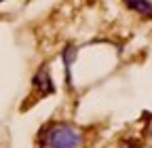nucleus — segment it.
<instances>
[{
    "label": "nucleus",
    "instance_id": "1",
    "mask_svg": "<svg viewBox=\"0 0 152 148\" xmlns=\"http://www.w3.org/2000/svg\"><path fill=\"white\" fill-rule=\"evenodd\" d=\"M40 142L45 148H80L85 136L68 123H53L42 129Z\"/></svg>",
    "mask_w": 152,
    "mask_h": 148
},
{
    "label": "nucleus",
    "instance_id": "2",
    "mask_svg": "<svg viewBox=\"0 0 152 148\" xmlns=\"http://www.w3.org/2000/svg\"><path fill=\"white\" fill-rule=\"evenodd\" d=\"M34 87L40 91V95H47V93H51V91H53V83H51L49 72H47L45 68H40V70H38V74L34 76Z\"/></svg>",
    "mask_w": 152,
    "mask_h": 148
},
{
    "label": "nucleus",
    "instance_id": "3",
    "mask_svg": "<svg viewBox=\"0 0 152 148\" xmlns=\"http://www.w3.org/2000/svg\"><path fill=\"white\" fill-rule=\"evenodd\" d=\"M125 4L131 11H135L142 17H146V19H152V2L150 0H125Z\"/></svg>",
    "mask_w": 152,
    "mask_h": 148
},
{
    "label": "nucleus",
    "instance_id": "4",
    "mask_svg": "<svg viewBox=\"0 0 152 148\" xmlns=\"http://www.w3.org/2000/svg\"><path fill=\"white\" fill-rule=\"evenodd\" d=\"M74 55H76V49L74 47H68L66 53H64V62H66V68H68V78H70V64L74 59Z\"/></svg>",
    "mask_w": 152,
    "mask_h": 148
},
{
    "label": "nucleus",
    "instance_id": "5",
    "mask_svg": "<svg viewBox=\"0 0 152 148\" xmlns=\"http://www.w3.org/2000/svg\"><path fill=\"white\" fill-rule=\"evenodd\" d=\"M123 148H137V144H135V142H125Z\"/></svg>",
    "mask_w": 152,
    "mask_h": 148
},
{
    "label": "nucleus",
    "instance_id": "6",
    "mask_svg": "<svg viewBox=\"0 0 152 148\" xmlns=\"http://www.w3.org/2000/svg\"><path fill=\"white\" fill-rule=\"evenodd\" d=\"M0 2H2V0H0Z\"/></svg>",
    "mask_w": 152,
    "mask_h": 148
}]
</instances>
